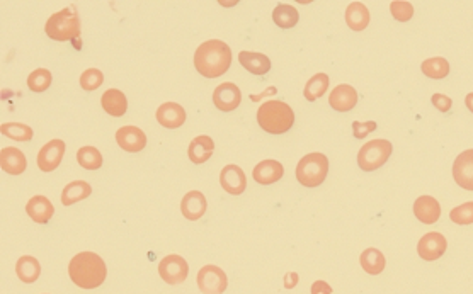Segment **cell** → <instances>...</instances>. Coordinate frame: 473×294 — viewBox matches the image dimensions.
I'll list each match as a JSON object with an SVG mask.
<instances>
[{"mask_svg":"<svg viewBox=\"0 0 473 294\" xmlns=\"http://www.w3.org/2000/svg\"><path fill=\"white\" fill-rule=\"evenodd\" d=\"M207 208H208L207 198H204L203 192H200V191L187 192V194L182 198V202H180V211H182V216L191 221H196V220H200V218H203L204 213H207Z\"/></svg>","mask_w":473,"mask_h":294,"instance_id":"cell-15","label":"cell"},{"mask_svg":"<svg viewBox=\"0 0 473 294\" xmlns=\"http://www.w3.org/2000/svg\"><path fill=\"white\" fill-rule=\"evenodd\" d=\"M448 242L444 238V235L438 233V231H432V233L424 235L417 243V253L422 260H438L439 257H443V253L446 252Z\"/></svg>","mask_w":473,"mask_h":294,"instance_id":"cell-9","label":"cell"},{"mask_svg":"<svg viewBox=\"0 0 473 294\" xmlns=\"http://www.w3.org/2000/svg\"><path fill=\"white\" fill-rule=\"evenodd\" d=\"M327 89H328V75L317 74V75H313L308 82H306L303 94H305V99L308 101V103H315L317 99H320V97L327 92Z\"/></svg>","mask_w":473,"mask_h":294,"instance_id":"cell-31","label":"cell"},{"mask_svg":"<svg viewBox=\"0 0 473 294\" xmlns=\"http://www.w3.org/2000/svg\"><path fill=\"white\" fill-rule=\"evenodd\" d=\"M453 177L458 186L473 191V150L458 155L453 163Z\"/></svg>","mask_w":473,"mask_h":294,"instance_id":"cell-13","label":"cell"},{"mask_svg":"<svg viewBox=\"0 0 473 294\" xmlns=\"http://www.w3.org/2000/svg\"><path fill=\"white\" fill-rule=\"evenodd\" d=\"M26 213L30 214L32 221L39 224H45L52 220L53 213H55V206L52 204L48 198L45 196H34L30 199V202L26 204Z\"/></svg>","mask_w":473,"mask_h":294,"instance_id":"cell-21","label":"cell"},{"mask_svg":"<svg viewBox=\"0 0 473 294\" xmlns=\"http://www.w3.org/2000/svg\"><path fill=\"white\" fill-rule=\"evenodd\" d=\"M465 104H467L468 111L473 112V92H472V94H468V96L465 97Z\"/></svg>","mask_w":473,"mask_h":294,"instance_id":"cell-42","label":"cell"},{"mask_svg":"<svg viewBox=\"0 0 473 294\" xmlns=\"http://www.w3.org/2000/svg\"><path fill=\"white\" fill-rule=\"evenodd\" d=\"M52 72L46 70V68H38V70L31 72L30 77H28V87L32 92H45L52 85Z\"/></svg>","mask_w":473,"mask_h":294,"instance_id":"cell-34","label":"cell"},{"mask_svg":"<svg viewBox=\"0 0 473 294\" xmlns=\"http://www.w3.org/2000/svg\"><path fill=\"white\" fill-rule=\"evenodd\" d=\"M346 23L353 31H363L370 24V10L364 3L353 2L346 9Z\"/></svg>","mask_w":473,"mask_h":294,"instance_id":"cell-25","label":"cell"},{"mask_svg":"<svg viewBox=\"0 0 473 294\" xmlns=\"http://www.w3.org/2000/svg\"><path fill=\"white\" fill-rule=\"evenodd\" d=\"M328 104L332 109L339 112H348L357 104V92L355 87L348 85V83H341L335 87L328 97Z\"/></svg>","mask_w":473,"mask_h":294,"instance_id":"cell-16","label":"cell"},{"mask_svg":"<svg viewBox=\"0 0 473 294\" xmlns=\"http://www.w3.org/2000/svg\"><path fill=\"white\" fill-rule=\"evenodd\" d=\"M377 128H378V125L375 121H366V123L355 121L353 123V134H355V138H357V140H364L368 134L377 132Z\"/></svg>","mask_w":473,"mask_h":294,"instance_id":"cell-38","label":"cell"},{"mask_svg":"<svg viewBox=\"0 0 473 294\" xmlns=\"http://www.w3.org/2000/svg\"><path fill=\"white\" fill-rule=\"evenodd\" d=\"M65 143L61 140H52L45 145V147L39 150L38 158V167L41 172H53L55 169H59L61 163V158L65 155Z\"/></svg>","mask_w":473,"mask_h":294,"instance_id":"cell-10","label":"cell"},{"mask_svg":"<svg viewBox=\"0 0 473 294\" xmlns=\"http://www.w3.org/2000/svg\"><path fill=\"white\" fill-rule=\"evenodd\" d=\"M116 141L125 151L136 154L147 147V134L136 126H123L116 132Z\"/></svg>","mask_w":473,"mask_h":294,"instance_id":"cell-12","label":"cell"},{"mask_svg":"<svg viewBox=\"0 0 473 294\" xmlns=\"http://www.w3.org/2000/svg\"><path fill=\"white\" fill-rule=\"evenodd\" d=\"M238 61L242 67L247 72L254 75H266L271 70V60L262 53H252V52H240L238 54Z\"/></svg>","mask_w":473,"mask_h":294,"instance_id":"cell-24","label":"cell"},{"mask_svg":"<svg viewBox=\"0 0 473 294\" xmlns=\"http://www.w3.org/2000/svg\"><path fill=\"white\" fill-rule=\"evenodd\" d=\"M158 274L164 279L167 284H180L187 279L189 274V266H187L186 259H182L180 255H172L164 257L158 264Z\"/></svg>","mask_w":473,"mask_h":294,"instance_id":"cell-8","label":"cell"},{"mask_svg":"<svg viewBox=\"0 0 473 294\" xmlns=\"http://www.w3.org/2000/svg\"><path fill=\"white\" fill-rule=\"evenodd\" d=\"M90 194H92V187L85 180H74L68 186H65L63 192H61V204L72 206L75 202L87 199Z\"/></svg>","mask_w":473,"mask_h":294,"instance_id":"cell-26","label":"cell"},{"mask_svg":"<svg viewBox=\"0 0 473 294\" xmlns=\"http://www.w3.org/2000/svg\"><path fill=\"white\" fill-rule=\"evenodd\" d=\"M26 155L19 148H2V151H0V167H2L3 172L10 174V176H19L26 170Z\"/></svg>","mask_w":473,"mask_h":294,"instance_id":"cell-19","label":"cell"},{"mask_svg":"<svg viewBox=\"0 0 473 294\" xmlns=\"http://www.w3.org/2000/svg\"><path fill=\"white\" fill-rule=\"evenodd\" d=\"M46 36L55 41H75L81 36V19L74 6L61 9L53 14L45 26Z\"/></svg>","mask_w":473,"mask_h":294,"instance_id":"cell-4","label":"cell"},{"mask_svg":"<svg viewBox=\"0 0 473 294\" xmlns=\"http://www.w3.org/2000/svg\"><path fill=\"white\" fill-rule=\"evenodd\" d=\"M16 274L21 281L31 284V282L38 281L39 274H41V266H39L38 259H34V257L24 255L17 260Z\"/></svg>","mask_w":473,"mask_h":294,"instance_id":"cell-27","label":"cell"},{"mask_svg":"<svg viewBox=\"0 0 473 294\" xmlns=\"http://www.w3.org/2000/svg\"><path fill=\"white\" fill-rule=\"evenodd\" d=\"M392 143L388 140H373L364 145L357 154V165L364 172H373L385 165L392 155Z\"/></svg>","mask_w":473,"mask_h":294,"instance_id":"cell-6","label":"cell"},{"mask_svg":"<svg viewBox=\"0 0 473 294\" xmlns=\"http://www.w3.org/2000/svg\"><path fill=\"white\" fill-rule=\"evenodd\" d=\"M257 123L266 133L283 134L295 125V112L283 101H266L257 111Z\"/></svg>","mask_w":473,"mask_h":294,"instance_id":"cell-3","label":"cell"},{"mask_svg":"<svg viewBox=\"0 0 473 294\" xmlns=\"http://www.w3.org/2000/svg\"><path fill=\"white\" fill-rule=\"evenodd\" d=\"M310 291H312V294H332V288L326 281H315Z\"/></svg>","mask_w":473,"mask_h":294,"instance_id":"cell-40","label":"cell"},{"mask_svg":"<svg viewBox=\"0 0 473 294\" xmlns=\"http://www.w3.org/2000/svg\"><path fill=\"white\" fill-rule=\"evenodd\" d=\"M101 104H103V109L107 112V114L114 116V118H121L125 116V112L128 111V101H126V96L118 89H109L103 94L101 97Z\"/></svg>","mask_w":473,"mask_h":294,"instance_id":"cell-23","label":"cell"},{"mask_svg":"<svg viewBox=\"0 0 473 294\" xmlns=\"http://www.w3.org/2000/svg\"><path fill=\"white\" fill-rule=\"evenodd\" d=\"M298 282V274H295V272H290V274L286 275V282H284V288L291 289L293 286Z\"/></svg>","mask_w":473,"mask_h":294,"instance_id":"cell-41","label":"cell"},{"mask_svg":"<svg viewBox=\"0 0 473 294\" xmlns=\"http://www.w3.org/2000/svg\"><path fill=\"white\" fill-rule=\"evenodd\" d=\"M213 151H215V143H213L211 138L207 136V134L194 138L191 141L189 148H187V155H189L191 162L196 163V165L208 162L211 158Z\"/></svg>","mask_w":473,"mask_h":294,"instance_id":"cell-22","label":"cell"},{"mask_svg":"<svg viewBox=\"0 0 473 294\" xmlns=\"http://www.w3.org/2000/svg\"><path fill=\"white\" fill-rule=\"evenodd\" d=\"M77 162L85 170H99L103 167V155L94 147H82L77 151Z\"/></svg>","mask_w":473,"mask_h":294,"instance_id":"cell-32","label":"cell"},{"mask_svg":"<svg viewBox=\"0 0 473 294\" xmlns=\"http://www.w3.org/2000/svg\"><path fill=\"white\" fill-rule=\"evenodd\" d=\"M157 121L160 123L164 128L167 129H176L180 128L186 121V111L180 104L176 103H165L157 109Z\"/></svg>","mask_w":473,"mask_h":294,"instance_id":"cell-18","label":"cell"},{"mask_svg":"<svg viewBox=\"0 0 473 294\" xmlns=\"http://www.w3.org/2000/svg\"><path fill=\"white\" fill-rule=\"evenodd\" d=\"M328 158L324 154H308L296 165V179L305 187H317L326 180Z\"/></svg>","mask_w":473,"mask_h":294,"instance_id":"cell-5","label":"cell"},{"mask_svg":"<svg viewBox=\"0 0 473 294\" xmlns=\"http://www.w3.org/2000/svg\"><path fill=\"white\" fill-rule=\"evenodd\" d=\"M68 275L82 289H96L106 281L107 267L94 252H81L68 264Z\"/></svg>","mask_w":473,"mask_h":294,"instance_id":"cell-2","label":"cell"},{"mask_svg":"<svg viewBox=\"0 0 473 294\" xmlns=\"http://www.w3.org/2000/svg\"><path fill=\"white\" fill-rule=\"evenodd\" d=\"M361 267L364 269V272L371 275H378L383 272L385 269V255L378 249H366L361 253Z\"/></svg>","mask_w":473,"mask_h":294,"instance_id":"cell-28","label":"cell"},{"mask_svg":"<svg viewBox=\"0 0 473 294\" xmlns=\"http://www.w3.org/2000/svg\"><path fill=\"white\" fill-rule=\"evenodd\" d=\"M283 165L277 160H262L254 167L252 177H254L255 182H259L261 186H269V184L277 182V180L283 177Z\"/></svg>","mask_w":473,"mask_h":294,"instance_id":"cell-20","label":"cell"},{"mask_svg":"<svg viewBox=\"0 0 473 294\" xmlns=\"http://www.w3.org/2000/svg\"><path fill=\"white\" fill-rule=\"evenodd\" d=\"M227 286H229V279L220 267L204 266L198 272V288L203 294H223Z\"/></svg>","mask_w":473,"mask_h":294,"instance_id":"cell-7","label":"cell"},{"mask_svg":"<svg viewBox=\"0 0 473 294\" xmlns=\"http://www.w3.org/2000/svg\"><path fill=\"white\" fill-rule=\"evenodd\" d=\"M213 103L215 106L223 112L235 111L242 103V92L240 89L232 82H225L218 85L213 92Z\"/></svg>","mask_w":473,"mask_h":294,"instance_id":"cell-11","label":"cell"},{"mask_svg":"<svg viewBox=\"0 0 473 294\" xmlns=\"http://www.w3.org/2000/svg\"><path fill=\"white\" fill-rule=\"evenodd\" d=\"M431 103H432V106L441 112L451 111V106H453V101H451L448 96H444V94H432Z\"/></svg>","mask_w":473,"mask_h":294,"instance_id":"cell-39","label":"cell"},{"mask_svg":"<svg viewBox=\"0 0 473 294\" xmlns=\"http://www.w3.org/2000/svg\"><path fill=\"white\" fill-rule=\"evenodd\" d=\"M0 132H2L3 136L16 141H31L32 134H34L30 126L23 125V123H3L0 126Z\"/></svg>","mask_w":473,"mask_h":294,"instance_id":"cell-33","label":"cell"},{"mask_svg":"<svg viewBox=\"0 0 473 294\" xmlns=\"http://www.w3.org/2000/svg\"><path fill=\"white\" fill-rule=\"evenodd\" d=\"M232 65V50L220 39H209L194 53V67L203 77L216 78L227 74Z\"/></svg>","mask_w":473,"mask_h":294,"instance_id":"cell-1","label":"cell"},{"mask_svg":"<svg viewBox=\"0 0 473 294\" xmlns=\"http://www.w3.org/2000/svg\"><path fill=\"white\" fill-rule=\"evenodd\" d=\"M414 214L421 223L432 224L441 216V206H439L438 199L431 198V196H421L414 202Z\"/></svg>","mask_w":473,"mask_h":294,"instance_id":"cell-17","label":"cell"},{"mask_svg":"<svg viewBox=\"0 0 473 294\" xmlns=\"http://www.w3.org/2000/svg\"><path fill=\"white\" fill-rule=\"evenodd\" d=\"M450 220L456 224H472L473 223V201L456 206L451 209Z\"/></svg>","mask_w":473,"mask_h":294,"instance_id":"cell-36","label":"cell"},{"mask_svg":"<svg viewBox=\"0 0 473 294\" xmlns=\"http://www.w3.org/2000/svg\"><path fill=\"white\" fill-rule=\"evenodd\" d=\"M421 70L425 77L439 81V78L448 77V74H450V63H448L446 58L441 56L428 58V60L421 65Z\"/></svg>","mask_w":473,"mask_h":294,"instance_id":"cell-30","label":"cell"},{"mask_svg":"<svg viewBox=\"0 0 473 294\" xmlns=\"http://www.w3.org/2000/svg\"><path fill=\"white\" fill-rule=\"evenodd\" d=\"M299 19L298 10L293 6H288V3H277L276 9L273 10V21L276 23V26L283 29H291L296 26Z\"/></svg>","mask_w":473,"mask_h":294,"instance_id":"cell-29","label":"cell"},{"mask_svg":"<svg viewBox=\"0 0 473 294\" xmlns=\"http://www.w3.org/2000/svg\"><path fill=\"white\" fill-rule=\"evenodd\" d=\"M104 82V75L103 72L97 70V68H89L85 70L84 74L81 75V85L82 89L87 90V92H92V90L99 89Z\"/></svg>","mask_w":473,"mask_h":294,"instance_id":"cell-35","label":"cell"},{"mask_svg":"<svg viewBox=\"0 0 473 294\" xmlns=\"http://www.w3.org/2000/svg\"><path fill=\"white\" fill-rule=\"evenodd\" d=\"M220 184L229 194L240 196L247 189V177L238 165H227L220 174Z\"/></svg>","mask_w":473,"mask_h":294,"instance_id":"cell-14","label":"cell"},{"mask_svg":"<svg viewBox=\"0 0 473 294\" xmlns=\"http://www.w3.org/2000/svg\"><path fill=\"white\" fill-rule=\"evenodd\" d=\"M390 12L395 17L399 23H407L414 17V7L410 2H402V0H397V2L390 3Z\"/></svg>","mask_w":473,"mask_h":294,"instance_id":"cell-37","label":"cell"}]
</instances>
